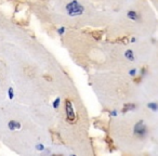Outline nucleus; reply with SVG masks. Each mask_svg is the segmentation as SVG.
Segmentation results:
<instances>
[{
  "mask_svg": "<svg viewBox=\"0 0 158 156\" xmlns=\"http://www.w3.org/2000/svg\"><path fill=\"white\" fill-rule=\"evenodd\" d=\"M65 12L69 18H77L81 16L86 12V8L78 0H70L69 2L66 3Z\"/></svg>",
  "mask_w": 158,
  "mask_h": 156,
  "instance_id": "nucleus-1",
  "label": "nucleus"
},
{
  "mask_svg": "<svg viewBox=\"0 0 158 156\" xmlns=\"http://www.w3.org/2000/svg\"><path fill=\"white\" fill-rule=\"evenodd\" d=\"M7 95H8V99H9V100H11V101L14 99V98H15L16 93H15V90H14V88H13V87H9V88H8Z\"/></svg>",
  "mask_w": 158,
  "mask_h": 156,
  "instance_id": "nucleus-8",
  "label": "nucleus"
},
{
  "mask_svg": "<svg viewBox=\"0 0 158 156\" xmlns=\"http://www.w3.org/2000/svg\"><path fill=\"white\" fill-rule=\"evenodd\" d=\"M44 154H51V151H50L49 149H46V150L44 151Z\"/></svg>",
  "mask_w": 158,
  "mask_h": 156,
  "instance_id": "nucleus-13",
  "label": "nucleus"
},
{
  "mask_svg": "<svg viewBox=\"0 0 158 156\" xmlns=\"http://www.w3.org/2000/svg\"><path fill=\"white\" fill-rule=\"evenodd\" d=\"M61 104H62L61 97H56L54 100H53V102H52V108H54V110H59L60 106H61Z\"/></svg>",
  "mask_w": 158,
  "mask_h": 156,
  "instance_id": "nucleus-7",
  "label": "nucleus"
},
{
  "mask_svg": "<svg viewBox=\"0 0 158 156\" xmlns=\"http://www.w3.org/2000/svg\"><path fill=\"white\" fill-rule=\"evenodd\" d=\"M155 54H156V57H157V60H158V49H157V51L155 52ZM157 64H158V61H157Z\"/></svg>",
  "mask_w": 158,
  "mask_h": 156,
  "instance_id": "nucleus-14",
  "label": "nucleus"
},
{
  "mask_svg": "<svg viewBox=\"0 0 158 156\" xmlns=\"http://www.w3.org/2000/svg\"><path fill=\"white\" fill-rule=\"evenodd\" d=\"M22 124L18 120H10L8 121V129L10 131H15V130H21Z\"/></svg>",
  "mask_w": 158,
  "mask_h": 156,
  "instance_id": "nucleus-5",
  "label": "nucleus"
},
{
  "mask_svg": "<svg viewBox=\"0 0 158 156\" xmlns=\"http://www.w3.org/2000/svg\"><path fill=\"white\" fill-rule=\"evenodd\" d=\"M35 149H36V151L44 153V151L47 149V147H46V145H44V143H37V144L35 145Z\"/></svg>",
  "mask_w": 158,
  "mask_h": 156,
  "instance_id": "nucleus-9",
  "label": "nucleus"
},
{
  "mask_svg": "<svg viewBox=\"0 0 158 156\" xmlns=\"http://www.w3.org/2000/svg\"><path fill=\"white\" fill-rule=\"evenodd\" d=\"M153 1H154V5H155L156 9H157V11H158V0H153Z\"/></svg>",
  "mask_w": 158,
  "mask_h": 156,
  "instance_id": "nucleus-12",
  "label": "nucleus"
},
{
  "mask_svg": "<svg viewBox=\"0 0 158 156\" xmlns=\"http://www.w3.org/2000/svg\"><path fill=\"white\" fill-rule=\"evenodd\" d=\"M66 27L65 26H60L59 28L56 29V33H57V35H60V36H64L66 34Z\"/></svg>",
  "mask_w": 158,
  "mask_h": 156,
  "instance_id": "nucleus-10",
  "label": "nucleus"
},
{
  "mask_svg": "<svg viewBox=\"0 0 158 156\" xmlns=\"http://www.w3.org/2000/svg\"><path fill=\"white\" fill-rule=\"evenodd\" d=\"M123 57L125 60L129 62H136V55L132 49H127V50L123 52Z\"/></svg>",
  "mask_w": 158,
  "mask_h": 156,
  "instance_id": "nucleus-4",
  "label": "nucleus"
},
{
  "mask_svg": "<svg viewBox=\"0 0 158 156\" xmlns=\"http://www.w3.org/2000/svg\"><path fill=\"white\" fill-rule=\"evenodd\" d=\"M110 116L112 117H117L119 115V111L118 110H113V111H110Z\"/></svg>",
  "mask_w": 158,
  "mask_h": 156,
  "instance_id": "nucleus-11",
  "label": "nucleus"
},
{
  "mask_svg": "<svg viewBox=\"0 0 158 156\" xmlns=\"http://www.w3.org/2000/svg\"><path fill=\"white\" fill-rule=\"evenodd\" d=\"M126 16L129 21L134 23H141L143 21V15L139 10L135 9H129L126 12Z\"/></svg>",
  "mask_w": 158,
  "mask_h": 156,
  "instance_id": "nucleus-3",
  "label": "nucleus"
},
{
  "mask_svg": "<svg viewBox=\"0 0 158 156\" xmlns=\"http://www.w3.org/2000/svg\"><path fill=\"white\" fill-rule=\"evenodd\" d=\"M153 82H154V95L156 98H158V64H157V68L155 70V74L153 77Z\"/></svg>",
  "mask_w": 158,
  "mask_h": 156,
  "instance_id": "nucleus-6",
  "label": "nucleus"
},
{
  "mask_svg": "<svg viewBox=\"0 0 158 156\" xmlns=\"http://www.w3.org/2000/svg\"><path fill=\"white\" fill-rule=\"evenodd\" d=\"M65 115H66L67 121H69L70 124H75V120H76V113H75L73 102L68 99L65 101Z\"/></svg>",
  "mask_w": 158,
  "mask_h": 156,
  "instance_id": "nucleus-2",
  "label": "nucleus"
}]
</instances>
